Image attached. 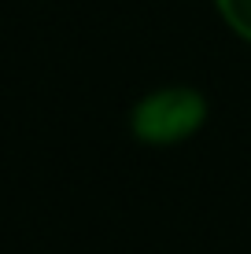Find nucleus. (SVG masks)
<instances>
[{"label": "nucleus", "instance_id": "obj_1", "mask_svg": "<svg viewBox=\"0 0 251 254\" xmlns=\"http://www.w3.org/2000/svg\"><path fill=\"white\" fill-rule=\"evenodd\" d=\"M207 122V100L192 85H159L129 107V133L144 147H181Z\"/></svg>", "mask_w": 251, "mask_h": 254}, {"label": "nucleus", "instance_id": "obj_2", "mask_svg": "<svg viewBox=\"0 0 251 254\" xmlns=\"http://www.w3.org/2000/svg\"><path fill=\"white\" fill-rule=\"evenodd\" d=\"M214 11L244 45H251V0H214Z\"/></svg>", "mask_w": 251, "mask_h": 254}]
</instances>
